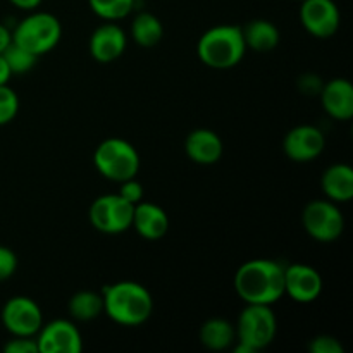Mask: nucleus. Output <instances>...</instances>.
I'll use <instances>...</instances> for the list:
<instances>
[{
    "label": "nucleus",
    "instance_id": "obj_1",
    "mask_svg": "<svg viewBox=\"0 0 353 353\" xmlns=\"http://www.w3.org/2000/svg\"><path fill=\"white\" fill-rule=\"evenodd\" d=\"M234 290L245 303L272 305L285 296V268L271 259L245 262L234 274Z\"/></svg>",
    "mask_w": 353,
    "mask_h": 353
},
{
    "label": "nucleus",
    "instance_id": "obj_2",
    "mask_svg": "<svg viewBox=\"0 0 353 353\" xmlns=\"http://www.w3.org/2000/svg\"><path fill=\"white\" fill-rule=\"evenodd\" d=\"M103 312L121 326H141L154 310V300L143 285L134 281H119L102 292Z\"/></svg>",
    "mask_w": 353,
    "mask_h": 353
},
{
    "label": "nucleus",
    "instance_id": "obj_3",
    "mask_svg": "<svg viewBox=\"0 0 353 353\" xmlns=\"http://www.w3.org/2000/svg\"><path fill=\"white\" fill-rule=\"evenodd\" d=\"M247 52L243 31L240 26L221 24L210 28L200 37L196 54L205 65L212 69H231L241 62Z\"/></svg>",
    "mask_w": 353,
    "mask_h": 353
},
{
    "label": "nucleus",
    "instance_id": "obj_4",
    "mask_svg": "<svg viewBox=\"0 0 353 353\" xmlns=\"http://www.w3.org/2000/svg\"><path fill=\"white\" fill-rule=\"evenodd\" d=\"M238 347L236 353H255L264 350L272 343L278 331V321L271 305H254L247 303L238 317L236 327Z\"/></svg>",
    "mask_w": 353,
    "mask_h": 353
},
{
    "label": "nucleus",
    "instance_id": "obj_5",
    "mask_svg": "<svg viewBox=\"0 0 353 353\" xmlns=\"http://www.w3.org/2000/svg\"><path fill=\"white\" fill-rule=\"evenodd\" d=\"M93 164L103 178L123 183L137 176L140 169V155L137 148L121 138H107L97 147Z\"/></svg>",
    "mask_w": 353,
    "mask_h": 353
},
{
    "label": "nucleus",
    "instance_id": "obj_6",
    "mask_svg": "<svg viewBox=\"0 0 353 353\" xmlns=\"http://www.w3.org/2000/svg\"><path fill=\"white\" fill-rule=\"evenodd\" d=\"M61 34L62 26L54 14L34 12L17 24L12 33V41L40 57L59 43Z\"/></svg>",
    "mask_w": 353,
    "mask_h": 353
},
{
    "label": "nucleus",
    "instance_id": "obj_7",
    "mask_svg": "<svg viewBox=\"0 0 353 353\" xmlns=\"http://www.w3.org/2000/svg\"><path fill=\"white\" fill-rule=\"evenodd\" d=\"M134 205L119 193L102 195L90 207V223L97 231L105 234L124 233L133 224Z\"/></svg>",
    "mask_w": 353,
    "mask_h": 353
},
{
    "label": "nucleus",
    "instance_id": "obj_8",
    "mask_svg": "<svg viewBox=\"0 0 353 353\" xmlns=\"http://www.w3.org/2000/svg\"><path fill=\"white\" fill-rule=\"evenodd\" d=\"M303 228L314 240L330 243L338 240L345 230V219L340 207L331 200H314L303 209Z\"/></svg>",
    "mask_w": 353,
    "mask_h": 353
},
{
    "label": "nucleus",
    "instance_id": "obj_9",
    "mask_svg": "<svg viewBox=\"0 0 353 353\" xmlns=\"http://www.w3.org/2000/svg\"><path fill=\"white\" fill-rule=\"evenodd\" d=\"M2 324L12 336H37L43 326L40 305L30 296H12L2 309Z\"/></svg>",
    "mask_w": 353,
    "mask_h": 353
},
{
    "label": "nucleus",
    "instance_id": "obj_10",
    "mask_svg": "<svg viewBox=\"0 0 353 353\" xmlns=\"http://www.w3.org/2000/svg\"><path fill=\"white\" fill-rule=\"evenodd\" d=\"M40 353H81L83 338L78 327L65 319L45 324L37 333Z\"/></svg>",
    "mask_w": 353,
    "mask_h": 353
},
{
    "label": "nucleus",
    "instance_id": "obj_11",
    "mask_svg": "<svg viewBox=\"0 0 353 353\" xmlns=\"http://www.w3.org/2000/svg\"><path fill=\"white\" fill-rule=\"evenodd\" d=\"M300 21L316 38H331L340 28V9L333 0H302Z\"/></svg>",
    "mask_w": 353,
    "mask_h": 353
},
{
    "label": "nucleus",
    "instance_id": "obj_12",
    "mask_svg": "<svg viewBox=\"0 0 353 353\" xmlns=\"http://www.w3.org/2000/svg\"><path fill=\"white\" fill-rule=\"evenodd\" d=\"M326 147L324 133L316 126L302 124L288 131L283 141L286 157L293 162H310L319 157Z\"/></svg>",
    "mask_w": 353,
    "mask_h": 353
},
{
    "label": "nucleus",
    "instance_id": "obj_13",
    "mask_svg": "<svg viewBox=\"0 0 353 353\" xmlns=\"http://www.w3.org/2000/svg\"><path fill=\"white\" fill-rule=\"evenodd\" d=\"M323 293V278L307 264H293L285 268V295L293 302L312 303Z\"/></svg>",
    "mask_w": 353,
    "mask_h": 353
},
{
    "label": "nucleus",
    "instance_id": "obj_14",
    "mask_svg": "<svg viewBox=\"0 0 353 353\" xmlns=\"http://www.w3.org/2000/svg\"><path fill=\"white\" fill-rule=\"evenodd\" d=\"M126 34L123 28L114 24L112 21L97 28L90 38V54L97 62H112L119 59L126 50Z\"/></svg>",
    "mask_w": 353,
    "mask_h": 353
},
{
    "label": "nucleus",
    "instance_id": "obj_15",
    "mask_svg": "<svg viewBox=\"0 0 353 353\" xmlns=\"http://www.w3.org/2000/svg\"><path fill=\"white\" fill-rule=\"evenodd\" d=\"M323 109L336 121H348L353 117V86L348 79L334 78L321 88Z\"/></svg>",
    "mask_w": 353,
    "mask_h": 353
},
{
    "label": "nucleus",
    "instance_id": "obj_16",
    "mask_svg": "<svg viewBox=\"0 0 353 353\" xmlns=\"http://www.w3.org/2000/svg\"><path fill=\"white\" fill-rule=\"evenodd\" d=\"M131 228H134L137 233L145 240H161L169 230V217L164 209L141 200L134 205Z\"/></svg>",
    "mask_w": 353,
    "mask_h": 353
},
{
    "label": "nucleus",
    "instance_id": "obj_17",
    "mask_svg": "<svg viewBox=\"0 0 353 353\" xmlns=\"http://www.w3.org/2000/svg\"><path fill=\"white\" fill-rule=\"evenodd\" d=\"M185 152L195 164H216L223 155V141L212 130L200 128L186 137Z\"/></svg>",
    "mask_w": 353,
    "mask_h": 353
},
{
    "label": "nucleus",
    "instance_id": "obj_18",
    "mask_svg": "<svg viewBox=\"0 0 353 353\" xmlns=\"http://www.w3.org/2000/svg\"><path fill=\"white\" fill-rule=\"evenodd\" d=\"M321 188L331 202H350L353 199V169L347 164H334L323 172Z\"/></svg>",
    "mask_w": 353,
    "mask_h": 353
},
{
    "label": "nucleus",
    "instance_id": "obj_19",
    "mask_svg": "<svg viewBox=\"0 0 353 353\" xmlns=\"http://www.w3.org/2000/svg\"><path fill=\"white\" fill-rule=\"evenodd\" d=\"M243 31V40L247 48L255 52H271L279 43V31L271 21L268 19H254L241 28Z\"/></svg>",
    "mask_w": 353,
    "mask_h": 353
},
{
    "label": "nucleus",
    "instance_id": "obj_20",
    "mask_svg": "<svg viewBox=\"0 0 353 353\" xmlns=\"http://www.w3.org/2000/svg\"><path fill=\"white\" fill-rule=\"evenodd\" d=\"M234 341H236V331H234L233 324L221 317L209 319L207 323H203L202 330H200V343L209 350H226Z\"/></svg>",
    "mask_w": 353,
    "mask_h": 353
},
{
    "label": "nucleus",
    "instance_id": "obj_21",
    "mask_svg": "<svg viewBox=\"0 0 353 353\" xmlns=\"http://www.w3.org/2000/svg\"><path fill=\"white\" fill-rule=\"evenodd\" d=\"M131 37L140 47H154L164 37V28L157 16L150 12H140L131 24Z\"/></svg>",
    "mask_w": 353,
    "mask_h": 353
},
{
    "label": "nucleus",
    "instance_id": "obj_22",
    "mask_svg": "<svg viewBox=\"0 0 353 353\" xmlns=\"http://www.w3.org/2000/svg\"><path fill=\"white\" fill-rule=\"evenodd\" d=\"M69 312L76 321H92L97 319L103 312L102 295L95 292H78L69 300Z\"/></svg>",
    "mask_w": 353,
    "mask_h": 353
},
{
    "label": "nucleus",
    "instance_id": "obj_23",
    "mask_svg": "<svg viewBox=\"0 0 353 353\" xmlns=\"http://www.w3.org/2000/svg\"><path fill=\"white\" fill-rule=\"evenodd\" d=\"M90 7L105 21H119L133 10L134 0H88Z\"/></svg>",
    "mask_w": 353,
    "mask_h": 353
},
{
    "label": "nucleus",
    "instance_id": "obj_24",
    "mask_svg": "<svg viewBox=\"0 0 353 353\" xmlns=\"http://www.w3.org/2000/svg\"><path fill=\"white\" fill-rule=\"evenodd\" d=\"M3 59H6L7 65H9L10 72L12 74H23V72H28L30 69L34 68L37 64L38 55L31 54L30 50L23 48L21 45L10 41L9 47L2 52Z\"/></svg>",
    "mask_w": 353,
    "mask_h": 353
},
{
    "label": "nucleus",
    "instance_id": "obj_25",
    "mask_svg": "<svg viewBox=\"0 0 353 353\" xmlns=\"http://www.w3.org/2000/svg\"><path fill=\"white\" fill-rule=\"evenodd\" d=\"M19 110V99L10 86L0 85V126L9 124Z\"/></svg>",
    "mask_w": 353,
    "mask_h": 353
},
{
    "label": "nucleus",
    "instance_id": "obj_26",
    "mask_svg": "<svg viewBox=\"0 0 353 353\" xmlns=\"http://www.w3.org/2000/svg\"><path fill=\"white\" fill-rule=\"evenodd\" d=\"M309 350L312 353H343V347L340 341L330 334H321L314 338L309 345Z\"/></svg>",
    "mask_w": 353,
    "mask_h": 353
},
{
    "label": "nucleus",
    "instance_id": "obj_27",
    "mask_svg": "<svg viewBox=\"0 0 353 353\" xmlns=\"http://www.w3.org/2000/svg\"><path fill=\"white\" fill-rule=\"evenodd\" d=\"M6 353H40L37 340L33 336H14L12 340L3 345Z\"/></svg>",
    "mask_w": 353,
    "mask_h": 353
},
{
    "label": "nucleus",
    "instance_id": "obj_28",
    "mask_svg": "<svg viewBox=\"0 0 353 353\" xmlns=\"http://www.w3.org/2000/svg\"><path fill=\"white\" fill-rule=\"evenodd\" d=\"M117 193H119L124 200L133 203V205H137V203H140L141 200H143V186H141L134 178L126 179V181L121 183V188Z\"/></svg>",
    "mask_w": 353,
    "mask_h": 353
},
{
    "label": "nucleus",
    "instance_id": "obj_29",
    "mask_svg": "<svg viewBox=\"0 0 353 353\" xmlns=\"http://www.w3.org/2000/svg\"><path fill=\"white\" fill-rule=\"evenodd\" d=\"M17 257L10 248L0 247V281H6L16 272Z\"/></svg>",
    "mask_w": 353,
    "mask_h": 353
},
{
    "label": "nucleus",
    "instance_id": "obj_30",
    "mask_svg": "<svg viewBox=\"0 0 353 353\" xmlns=\"http://www.w3.org/2000/svg\"><path fill=\"white\" fill-rule=\"evenodd\" d=\"M14 7L23 10H33L41 3V0H9Z\"/></svg>",
    "mask_w": 353,
    "mask_h": 353
},
{
    "label": "nucleus",
    "instance_id": "obj_31",
    "mask_svg": "<svg viewBox=\"0 0 353 353\" xmlns=\"http://www.w3.org/2000/svg\"><path fill=\"white\" fill-rule=\"evenodd\" d=\"M10 76H12V72H10L9 65H7L3 55L0 54V85H7L10 79Z\"/></svg>",
    "mask_w": 353,
    "mask_h": 353
},
{
    "label": "nucleus",
    "instance_id": "obj_32",
    "mask_svg": "<svg viewBox=\"0 0 353 353\" xmlns=\"http://www.w3.org/2000/svg\"><path fill=\"white\" fill-rule=\"evenodd\" d=\"M10 41H12V33L3 24H0V54L9 47Z\"/></svg>",
    "mask_w": 353,
    "mask_h": 353
}]
</instances>
